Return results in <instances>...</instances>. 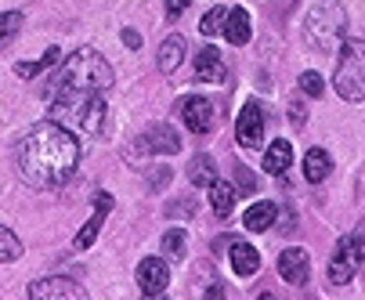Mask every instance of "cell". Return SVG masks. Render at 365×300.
<instances>
[{"instance_id": "1", "label": "cell", "mask_w": 365, "mask_h": 300, "mask_svg": "<svg viewBox=\"0 0 365 300\" xmlns=\"http://www.w3.org/2000/svg\"><path fill=\"white\" fill-rule=\"evenodd\" d=\"M80 167V138L58 123H36L19 141V170L33 188H58Z\"/></svg>"}, {"instance_id": "2", "label": "cell", "mask_w": 365, "mask_h": 300, "mask_svg": "<svg viewBox=\"0 0 365 300\" xmlns=\"http://www.w3.org/2000/svg\"><path fill=\"white\" fill-rule=\"evenodd\" d=\"M51 123L66 127L69 134L101 138L109 127V105L101 94L87 90H55L51 94Z\"/></svg>"}, {"instance_id": "3", "label": "cell", "mask_w": 365, "mask_h": 300, "mask_svg": "<svg viewBox=\"0 0 365 300\" xmlns=\"http://www.w3.org/2000/svg\"><path fill=\"white\" fill-rule=\"evenodd\" d=\"M113 66L101 58L94 47H80L66 58V66L55 76V87L47 90V98L55 90H87V94H106L113 87Z\"/></svg>"}, {"instance_id": "4", "label": "cell", "mask_w": 365, "mask_h": 300, "mask_svg": "<svg viewBox=\"0 0 365 300\" xmlns=\"http://www.w3.org/2000/svg\"><path fill=\"white\" fill-rule=\"evenodd\" d=\"M344 29H347V11H344L340 0H319V4L307 11V22H304L307 43L322 55L336 51L340 40H344Z\"/></svg>"}, {"instance_id": "5", "label": "cell", "mask_w": 365, "mask_h": 300, "mask_svg": "<svg viewBox=\"0 0 365 300\" xmlns=\"http://www.w3.org/2000/svg\"><path fill=\"white\" fill-rule=\"evenodd\" d=\"M333 87L344 102H365V40H347L340 47Z\"/></svg>"}, {"instance_id": "6", "label": "cell", "mask_w": 365, "mask_h": 300, "mask_svg": "<svg viewBox=\"0 0 365 300\" xmlns=\"http://www.w3.org/2000/svg\"><path fill=\"white\" fill-rule=\"evenodd\" d=\"M134 152H148V156H174V152H181V138H178V130H174V127H167V123H152V127L138 138Z\"/></svg>"}, {"instance_id": "7", "label": "cell", "mask_w": 365, "mask_h": 300, "mask_svg": "<svg viewBox=\"0 0 365 300\" xmlns=\"http://www.w3.org/2000/svg\"><path fill=\"white\" fill-rule=\"evenodd\" d=\"M29 300H91L83 293L80 282L66 279V275H51V279H36L29 286Z\"/></svg>"}, {"instance_id": "8", "label": "cell", "mask_w": 365, "mask_h": 300, "mask_svg": "<svg viewBox=\"0 0 365 300\" xmlns=\"http://www.w3.org/2000/svg\"><path fill=\"white\" fill-rule=\"evenodd\" d=\"M235 141H239L242 148H260V141H264V109H260L257 102H246V105L239 109Z\"/></svg>"}, {"instance_id": "9", "label": "cell", "mask_w": 365, "mask_h": 300, "mask_svg": "<svg viewBox=\"0 0 365 300\" xmlns=\"http://www.w3.org/2000/svg\"><path fill=\"white\" fill-rule=\"evenodd\" d=\"M167 282H170V268H167L163 257H145L138 264V286H141V293L160 296L167 289Z\"/></svg>"}, {"instance_id": "10", "label": "cell", "mask_w": 365, "mask_h": 300, "mask_svg": "<svg viewBox=\"0 0 365 300\" xmlns=\"http://www.w3.org/2000/svg\"><path fill=\"white\" fill-rule=\"evenodd\" d=\"M109 210H113V195L109 192H98L94 195V214L87 217V224L76 232V249H87L94 239H98V232H101V224H106V217H109Z\"/></svg>"}, {"instance_id": "11", "label": "cell", "mask_w": 365, "mask_h": 300, "mask_svg": "<svg viewBox=\"0 0 365 300\" xmlns=\"http://www.w3.org/2000/svg\"><path fill=\"white\" fill-rule=\"evenodd\" d=\"M307 271H311V257L304 254L300 246H289L279 254V275L289 282V286H304L307 282Z\"/></svg>"}, {"instance_id": "12", "label": "cell", "mask_w": 365, "mask_h": 300, "mask_svg": "<svg viewBox=\"0 0 365 300\" xmlns=\"http://www.w3.org/2000/svg\"><path fill=\"white\" fill-rule=\"evenodd\" d=\"M181 120L192 134H210L214 130V105L206 98H188L181 105Z\"/></svg>"}, {"instance_id": "13", "label": "cell", "mask_w": 365, "mask_h": 300, "mask_svg": "<svg viewBox=\"0 0 365 300\" xmlns=\"http://www.w3.org/2000/svg\"><path fill=\"white\" fill-rule=\"evenodd\" d=\"M354 249H351V239L344 235L340 239V246L333 249V257H329V282L333 286H347L351 279H354Z\"/></svg>"}, {"instance_id": "14", "label": "cell", "mask_w": 365, "mask_h": 300, "mask_svg": "<svg viewBox=\"0 0 365 300\" xmlns=\"http://www.w3.org/2000/svg\"><path fill=\"white\" fill-rule=\"evenodd\" d=\"M228 242V257H232V268H235V275H242V279H250V275H257L260 271V254L250 246V242H242V239H225Z\"/></svg>"}, {"instance_id": "15", "label": "cell", "mask_w": 365, "mask_h": 300, "mask_svg": "<svg viewBox=\"0 0 365 300\" xmlns=\"http://www.w3.org/2000/svg\"><path fill=\"white\" fill-rule=\"evenodd\" d=\"M195 80L202 83H225V58L217 47H202L195 55Z\"/></svg>"}, {"instance_id": "16", "label": "cell", "mask_w": 365, "mask_h": 300, "mask_svg": "<svg viewBox=\"0 0 365 300\" xmlns=\"http://www.w3.org/2000/svg\"><path fill=\"white\" fill-rule=\"evenodd\" d=\"M155 62H160V69H163L167 76L178 73L181 62H185V36H181V33H170V36L160 43V55H155Z\"/></svg>"}, {"instance_id": "17", "label": "cell", "mask_w": 365, "mask_h": 300, "mask_svg": "<svg viewBox=\"0 0 365 300\" xmlns=\"http://www.w3.org/2000/svg\"><path fill=\"white\" fill-rule=\"evenodd\" d=\"M275 217H279V207L272 203V199H260V203H253V207L246 210L242 224H246L250 232H268V228L275 224Z\"/></svg>"}, {"instance_id": "18", "label": "cell", "mask_w": 365, "mask_h": 300, "mask_svg": "<svg viewBox=\"0 0 365 300\" xmlns=\"http://www.w3.org/2000/svg\"><path fill=\"white\" fill-rule=\"evenodd\" d=\"M289 163H293V145H289L286 138L272 141V145H268V152H264V170L279 177V174L289 170Z\"/></svg>"}, {"instance_id": "19", "label": "cell", "mask_w": 365, "mask_h": 300, "mask_svg": "<svg viewBox=\"0 0 365 300\" xmlns=\"http://www.w3.org/2000/svg\"><path fill=\"white\" fill-rule=\"evenodd\" d=\"M333 170V160L326 148H307V156H304V177L315 185V181H326Z\"/></svg>"}, {"instance_id": "20", "label": "cell", "mask_w": 365, "mask_h": 300, "mask_svg": "<svg viewBox=\"0 0 365 300\" xmlns=\"http://www.w3.org/2000/svg\"><path fill=\"white\" fill-rule=\"evenodd\" d=\"M221 33H225V40H232V43L242 47V43L250 40V15H246L242 8H232L228 19H225V29H221Z\"/></svg>"}, {"instance_id": "21", "label": "cell", "mask_w": 365, "mask_h": 300, "mask_svg": "<svg viewBox=\"0 0 365 300\" xmlns=\"http://www.w3.org/2000/svg\"><path fill=\"white\" fill-rule=\"evenodd\" d=\"M188 181H192L195 188H210V185L217 181V163H214L210 156H195V160L188 163Z\"/></svg>"}, {"instance_id": "22", "label": "cell", "mask_w": 365, "mask_h": 300, "mask_svg": "<svg viewBox=\"0 0 365 300\" xmlns=\"http://www.w3.org/2000/svg\"><path fill=\"white\" fill-rule=\"evenodd\" d=\"M210 207H214L217 217H228L232 207H235V188L225 185V181H214V185H210Z\"/></svg>"}, {"instance_id": "23", "label": "cell", "mask_w": 365, "mask_h": 300, "mask_svg": "<svg viewBox=\"0 0 365 300\" xmlns=\"http://www.w3.org/2000/svg\"><path fill=\"white\" fill-rule=\"evenodd\" d=\"M55 62H58V47H47L40 62H19V66H15V73H19L22 80H33V76H36L40 69H51Z\"/></svg>"}, {"instance_id": "24", "label": "cell", "mask_w": 365, "mask_h": 300, "mask_svg": "<svg viewBox=\"0 0 365 300\" xmlns=\"http://www.w3.org/2000/svg\"><path fill=\"white\" fill-rule=\"evenodd\" d=\"M19 257H22V242H19V235L8 232V228H0V264H11V261H19Z\"/></svg>"}, {"instance_id": "25", "label": "cell", "mask_w": 365, "mask_h": 300, "mask_svg": "<svg viewBox=\"0 0 365 300\" xmlns=\"http://www.w3.org/2000/svg\"><path fill=\"white\" fill-rule=\"evenodd\" d=\"M19 29H22V11H4L0 15V47H8Z\"/></svg>"}, {"instance_id": "26", "label": "cell", "mask_w": 365, "mask_h": 300, "mask_svg": "<svg viewBox=\"0 0 365 300\" xmlns=\"http://www.w3.org/2000/svg\"><path fill=\"white\" fill-rule=\"evenodd\" d=\"M185 242H188V235H185L181 228H170V232L163 235V254H167L170 261L185 257Z\"/></svg>"}, {"instance_id": "27", "label": "cell", "mask_w": 365, "mask_h": 300, "mask_svg": "<svg viewBox=\"0 0 365 300\" xmlns=\"http://www.w3.org/2000/svg\"><path fill=\"white\" fill-rule=\"evenodd\" d=\"M225 19H228V11H225V8H210V15H206V19L199 22V33H202V36L221 33V29H225Z\"/></svg>"}, {"instance_id": "28", "label": "cell", "mask_w": 365, "mask_h": 300, "mask_svg": "<svg viewBox=\"0 0 365 300\" xmlns=\"http://www.w3.org/2000/svg\"><path fill=\"white\" fill-rule=\"evenodd\" d=\"M297 87H300V94H307V98H319L322 94V76L315 73V69H311V73H300V80H297Z\"/></svg>"}, {"instance_id": "29", "label": "cell", "mask_w": 365, "mask_h": 300, "mask_svg": "<svg viewBox=\"0 0 365 300\" xmlns=\"http://www.w3.org/2000/svg\"><path fill=\"white\" fill-rule=\"evenodd\" d=\"M347 239H351V249H354V264L365 268V221H358V228Z\"/></svg>"}, {"instance_id": "30", "label": "cell", "mask_w": 365, "mask_h": 300, "mask_svg": "<svg viewBox=\"0 0 365 300\" xmlns=\"http://www.w3.org/2000/svg\"><path fill=\"white\" fill-rule=\"evenodd\" d=\"M235 177H239V192H250V195H253V192L260 188V185H257V177H253L246 167H235Z\"/></svg>"}, {"instance_id": "31", "label": "cell", "mask_w": 365, "mask_h": 300, "mask_svg": "<svg viewBox=\"0 0 365 300\" xmlns=\"http://www.w3.org/2000/svg\"><path fill=\"white\" fill-rule=\"evenodd\" d=\"M188 4H192V0H167V15H170V19H178Z\"/></svg>"}, {"instance_id": "32", "label": "cell", "mask_w": 365, "mask_h": 300, "mask_svg": "<svg viewBox=\"0 0 365 300\" xmlns=\"http://www.w3.org/2000/svg\"><path fill=\"white\" fill-rule=\"evenodd\" d=\"M123 43L130 47V51H138V47H141V33H134V29H123Z\"/></svg>"}, {"instance_id": "33", "label": "cell", "mask_w": 365, "mask_h": 300, "mask_svg": "<svg viewBox=\"0 0 365 300\" xmlns=\"http://www.w3.org/2000/svg\"><path fill=\"white\" fill-rule=\"evenodd\" d=\"M289 116H293V123H297V127L304 123V105H300V98H297V102H293V109H289Z\"/></svg>"}, {"instance_id": "34", "label": "cell", "mask_w": 365, "mask_h": 300, "mask_svg": "<svg viewBox=\"0 0 365 300\" xmlns=\"http://www.w3.org/2000/svg\"><path fill=\"white\" fill-rule=\"evenodd\" d=\"M206 300H225V289H221V286H210V293H206Z\"/></svg>"}, {"instance_id": "35", "label": "cell", "mask_w": 365, "mask_h": 300, "mask_svg": "<svg viewBox=\"0 0 365 300\" xmlns=\"http://www.w3.org/2000/svg\"><path fill=\"white\" fill-rule=\"evenodd\" d=\"M260 300H275V293H260Z\"/></svg>"}, {"instance_id": "36", "label": "cell", "mask_w": 365, "mask_h": 300, "mask_svg": "<svg viewBox=\"0 0 365 300\" xmlns=\"http://www.w3.org/2000/svg\"><path fill=\"white\" fill-rule=\"evenodd\" d=\"M148 300H167V296H148Z\"/></svg>"}]
</instances>
